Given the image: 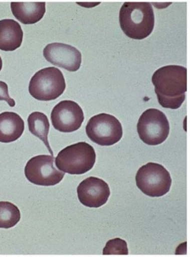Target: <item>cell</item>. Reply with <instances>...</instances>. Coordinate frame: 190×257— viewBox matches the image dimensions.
<instances>
[{
    "mask_svg": "<svg viewBox=\"0 0 190 257\" xmlns=\"http://www.w3.org/2000/svg\"><path fill=\"white\" fill-rule=\"evenodd\" d=\"M159 104L164 108L176 110L182 106L187 91V69L170 65L159 68L151 78Z\"/></svg>",
    "mask_w": 190,
    "mask_h": 257,
    "instance_id": "6da1fadb",
    "label": "cell"
},
{
    "mask_svg": "<svg viewBox=\"0 0 190 257\" xmlns=\"http://www.w3.org/2000/svg\"><path fill=\"white\" fill-rule=\"evenodd\" d=\"M119 19L122 31L132 39H145L154 30V10L150 3H124Z\"/></svg>",
    "mask_w": 190,
    "mask_h": 257,
    "instance_id": "7a4b0ae2",
    "label": "cell"
},
{
    "mask_svg": "<svg viewBox=\"0 0 190 257\" xmlns=\"http://www.w3.org/2000/svg\"><path fill=\"white\" fill-rule=\"evenodd\" d=\"M96 162L94 148L85 142L67 146L60 151L55 159L60 171L69 174H85L91 171Z\"/></svg>",
    "mask_w": 190,
    "mask_h": 257,
    "instance_id": "3957f363",
    "label": "cell"
},
{
    "mask_svg": "<svg viewBox=\"0 0 190 257\" xmlns=\"http://www.w3.org/2000/svg\"><path fill=\"white\" fill-rule=\"evenodd\" d=\"M63 72L55 67H47L37 72L29 83V93L38 100L49 101L58 98L66 89Z\"/></svg>",
    "mask_w": 190,
    "mask_h": 257,
    "instance_id": "277c9868",
    "label": "cell"
},
{
    "mask_svg": "<svg viewBox=\"0 0 190 257\" xmlns=\"http://www.w3.org/2000/svg\"><path fill=\"white\" fill-rule=\"evenodd\" d=\"M135 181L137 187L151 197H160L167 194L172 184L167 170L163 165L154 162H149L138 169Z\"/></svg>",
    "mask_w": 190,
    "mask_h": 257,
    "instance_id": "5b68a950",
    "label": "cell"
},
{
    "mask_svg": "<svg viewBox=\"0 0 190 257\" xmlns=\"http://www.w3.org/2000/svg\"><path fill=\"white\" fill-rule=\"evenodd\" d=\"M137 132L145 144L158 146L168 137L170 123L163 112L155 108L148 109L138 119Z\"/></svg>",
    "mask_w": 190,
    "mask_h": 257,
    "instance_id": "8992f818",
    "label": "cell"
},
{
    "mask_svg": "<svg viewBox=\"0 0 190 257\" xmlns=\"http://www.w3.org/2000/svg\"><path fill=\"white\" fill-rule=\"evenodd\" d=\"M87 136L101 146H110L120 141L123 137L121 122L113 115L100 113L92 116L85 127Z\"/></svg>",
    "mask_w": 190,
    "mask_h": 257,
    "instance_id": "52a82bcc",
    "label": "cell"
},
{
    "mask_svg": "<svg viewBox=\"0 0 190 257\" xmlns=\"http://www.w3.org/2000/svg\"><path fill=\"white\" fill-rule=\"evenodd\" d=\"M54 156H35L28 162L25 168V174L28 181L38 186H55L60 184L65 173L54 165Z\"/></svg>",
    "mask_w": 190,
    "mask_h": 257,
    "instance_id": "ba28073f",
    "label": "cell"
},
{
    "mask_svg": "<svg viewBox=\"0 0 190 257\" xmlns=\"http://www.w3.org/2000/svg\"><path fill=\"white\" fill-rule=\"evenodd\" d=\"M84 119L85 116L82 107L73 100H62L51 112L53 126L62 133L78 131L82 126Z\"/></svg>",
    "mask_w": 190,
    "mask_h": 257,
    "instance_id": "9c48e42d",
    "label": "cell"
},
{
    "mask_svg": "<svg viewBox=\"0 0 190 257\" xmlns=\"http://www.w3.org/2000/svg\"><path fill=\"white\" fill-rule=\"evenodd\" d=\"M44 58L54 66L69 72H76L81 67L82 54L76 47L62 43H53L44 49Z\"/></svg>",
    "mask_w": 190,
    "mask_h": 257,
    "instance_id": "30bf717a",
    "label": "cell"
},
{
    "mask_svg": "<svg viewBox=\"0 0 190 257\" xmlns=\"http://www.w3.org/2000/svg\"><path fill=\"white\" fill-rule=\"evenodd\" d=\"M77 193L82 205L88 208H100L107 203L110 190L105 181L98 177H91L79 184Z\"/></svg>",
    "mask_w": 190,
    "mask_h": 257,
    "instance_id": "8fae6325",
    "label": "cell"
},
{
    "mask_svg": "<svg viewBox=\"0 0 190 257\" xmlns=\"http://www.w3.org/2000/svg\"><path fill=\"white\" fill-rule=\"evenodd\" d=\"M23 31L19 22L13 19L0 20V50L14 51L21 47Z\"/></svg>",
    "mask_w": 190,
    "mask_h": 257,
    "instance_id": "7c38bea8",
    "label": "cell"
},
{
    "mask_svg": "<svg viewBox=\"0 0 190 257\" xmlns=\"http://www.w3.org/2000/svg\"><path fill=\"white\" fill-rule=\"evenodd\" d=\"M25 131V122L18 113H0V143H10L19 140Z\"/></svg>",
    "mask_w": 190,
    "mask_h": 257,
    "instance_id": "4fadbf2b",
    "label": "cell"
},
{
    "mask_svg": "<svg viewBox=\"0 0 190 257\" xmlns=\"http://www.w3.org/2000/svg\"><path fill=\"white\" fill-rule=\"evenodd\" d=\"M13 16L24 25L40 22L46 13L45 3H12Z\"/></svg>",
    "mask_w": 190,
    "mask_h": 257,
    "instance_id": "5bb4252c",
    "label": "cell"
},
{
    "mask_svg": "<svg viewBox=\"0 0 190 257\" xmlns=\"http://www.w3.org/2000/svg\"><path fill=\"white\" fill-rule=\"evenodd\" d=\"M28 124L31 134L39 138L49 150L51 156H54V152L48 141L50 122L47 116L41 112H33L28 118Z\"/></svg>",
    "mask_w": 190,
    "mask_h": 257,
    "instance_id": "9a60e30c",
    "label": "cell"
},
{
    "mask_svg": "<svg viewBox=\"0 0 190 257\" xmlns=\"http://www.w3.org/2000/svg\"><path fill=\"white\" fill-rule=\"evenodd\" d=\"M21 212L19 208L10 202H0V228H11L19 223Z\"/></svg>",
    "mask_w": 190,
    "mask_h": 257,
    "instance_id": "2e32d148",
    "label": "cell"
},
{
    "mask_svg": "<svg viewBox=\"0 0 190 257\" xmlns=\"http://www.w3.org/2000/svg\"><path fill=\"white\" fill-rule=\"evenodd\" d=\"M104 255H128L127 243L121 238H114L107 241L103 250Z\"/></svg>",
    "mask_w": 190,
    "mask_h": 257,
    "instance_id": "e0dca14e",
    "label": "cell"
},
{
    "mask_svg": "<svg viewBox=\"0 0 190 257\" xmlns=\"http://www.w3.org/2000/svg\"><path fill=\"white\" fill-rule=\"evenodd\" d=\"M0 100H5L10 107L16 106V101L9 94L8 85L2 81H0Z\"/></svg>",
    "mask_w": 190,
    "mask_h": 257,
    "instance_id": "ac0fdd59",
    "label": "cell"
},
{
    "mask_svg": "<svg viewBox=\"0 0 190 257\" xmlns=\"http://www.w3.org/2000/svg\"><path fill=\"white\" fill-rule=\"evenodd\" d=\"M2 68H3L2 58H1V57H0V71H1V69H2Z\"/></svg>",
    "mask_w": 190,
    "mask_h": 257,
    "instance_id": "d6986e66",
    "label": "cell"
}]
</instances>
